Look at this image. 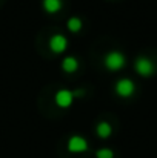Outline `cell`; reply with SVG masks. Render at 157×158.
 I'll return each mask as SVG.
<instances>
[{
	"instance_id": "8992f818",
	"label": "cell",
	"mask_w": 157,
	"mask_h": 158,
	"mask_svg": "<svg viewBox=\"0 0 157 158\" xmlns=\"http://www.w3.org/2000/svg\"><path fill=\"white\" fill-rule=\"evenodd\" d=\"M54 102L59 107H69L74 102V94L72 91H68V89H60L55 92V97H54Z\"/></svg>"
},
{
	"instance_id": "9c48e42d",
	"label": "cell",
	"mask_w": 157,
	"mask_h": 158,
	"mask_svg": "<svg viewBox=\"0 0 157 158\" xmlns=\"http://www.w3.org/2000/svg\"><path fill=\"white\" fill-rule=\"evenodd\" d=\"M96 134L100 138H108L112 134V127H111V124L108 121H99L97 126H96Z\"/></svg>"
},
{
	"instance_id": "5b68a950",
	"label": "cell",
	"mask_w": 157,
	"mask_h": 158,
	"mask_svg": "<svg viewBox=\"0 0 157 158\" xmlns=\"http://www.w3.org/2000/svg\"><path fill=\"white\" fill-rule=\"evenodd\" d=\"M50 49L54 54H62L66 51L68 48V39L63 35V34H54L51 39H50Z\"/></svg>"
},
{
	"instance_id": "277c9868",
	"label": "cell",
	"mask_w": 157,
	"mask_h": 158,
	"mask_svg": "<svg viewBox=\"0 0 157 158\" xmlns=\"http://www.w3.org/2000/svg\"><path fill=\"white\" fill-rule=\"evenodd\" d=\"M68 151L71 154H82L88 151V141L80 135H72L68 140Z\"/></svg>"
},
{
	"instance_id": "7c38bea8",
	"label": "cell",
	"mask_w": 157,
	"mask_h": 158,
	"mask_svg": "<svg viewBox=\"0 0 157 158\" xmlns=\"http://www.w3.org/2000/svg\"><path fill=\"white\" fill-rule=\"evenodd\" d=\"M72 94H74V98H76V97H82V95L85 94V91H83V89H74Z\"/></svg>"
},
{
	"instance_id": "ba28073f",
	"label": "cell",
	"mask_w": 157,
	"mask_h": 158,
	"mask_svg": "<svg viewBox=\"0 0 157 158\" xmlns=\"http://www.w3.org/2000/svg\"><path fill=\"white\" fill-rule=\"evenodd\" d=\"M42 6L48 14H54L62 9V0H42Z\"/></svg>"
},
{
	"instance_id": "6da1fadb",
	"label": "cell",
	"mask_w": 157,
	"mask_h": 158,
	"mask_svg": "<svg viewBox=\"0 0 157 158\" xmlns=\"http://www.w3.org/2000/svg\"><path fill=\"white\" fill-rule=\"evenodd\" d=\"M103 64L108 71H120L126 64V58L120 51H109L105 55Z\"/></svg>"
},
{
	"instance_id": "8fae6325",
	"label": "cell",
	"mask_w": 157,
	"mask_h": 158,
	"mask_svg": "<svg viewBox=\"0 0 157 158\" xmlns=\"http://www.w3.org/2000/svg\"><path fill=\"white\" fill-rule=\"evenodd\" d=\"M96 158H114V152L108 148H103L96 152Z\"/></svg>"
},
{
	"instance_id": "7a4b0ae2",
	"label": "cell",
	"mask_w": 157,
	"mask_h": 158,
	"mask_svg": "<svg viewBox=\"0 0 157 158\" xmlns=\"http://www.w3.org/2000/svg\"><path fill=\"white\" fill-rule=\"evenodd\" d=\"M134 69L142 77H150L154 72V63L148 57H137L134 63Z\"/></svg>"
},
{
	"instance_id": "30bf717a",
	"label": "cell",
	"mask_w": 157,
	"mask_h": 158,
	"mask_svg": "<svg viewBox=\"0 0 157 158\" xmlns=\"http://www.w3.org/2000/svg\"><path fill=\"white\" fill-rule=\"evenodd\" d=\"M82 26H83V23H82V20L79 19V17H71V19H68V22H66V28H68V31L69 32H79L80 29H82Z\"/></svg>"
},
{
	"instance_id": "3957f363",
	"label": "cell",
	"mask_w": 157,
	"mask_h": 158,
	"mask_svg": "<svg viewBox=\"0 0 157 158\" xmlns=\"http://www.w3.org/2000/svg\"><path fill=\"white\" fill-rule=\"evenodd\" d=\"M114 91H116V94L119 95V97H131L133 94H134V91H136V85H134V81L133 80H129V78H120L117 83H116V86H114Z\"/></svg>"
},
{
	"instance_id": "52a82bcc",
	"label": "cell",
	"mask_w": 157,
	"mask_h": 158,
	"mask_svg": "<svg viewBox=\"0 0 157 158\" xmlns=\"http://www.w3.org/2000/svg\"><path fill=\"white\" fill-rule=\"evenodd\" d=\"M62 69L68 74H72L79 69V60L76 57H65L62 60Z\"/></svg>"
}]
</instances>
